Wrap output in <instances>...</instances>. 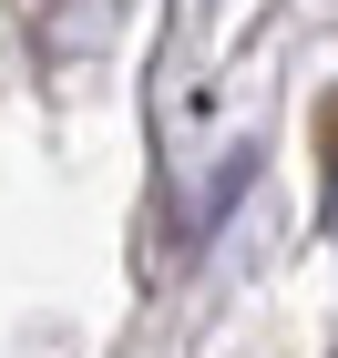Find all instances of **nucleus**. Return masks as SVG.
I'll use <instances>...</instances> for the list:
<instances>
[{
    "label": "nucleus",
    "instance_id": "f257e3e1",
    "mask_svg": "<svg viewBox=\"0 0 338 358\" xmlns=\"http://www.w3.org/2000/svg\"><path fill=\"white\" fill-rule=\"evenodd\" d=\"M246 185H256V154H225V164L205 174L185 205H174V246H205V225H216V215H225V205H236Z\"/></svg>",
    "mask_w": 338,
    "mask_h": 358
}]
</instances>
